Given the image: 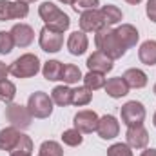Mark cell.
<instances>
[{
    "mask_svg": "<svg viewBox=\"0 0 156 156\" xmlns=\"http://www.w3.org/2000/svg\"><path fill=\"white\" fill-rule=\"evenodd\" d=\"M100 5V0H76L75 4H73V7H75V11H89V9H96Z\"/></svg>",
    "mask_w": 156,
    "mask_h": 156,
    "instance_id": "32",
    "label": "cell"
},
{
    "mask_svg": "<svg viewBox=\"0 0 156 156\" xmlns=\"http://www.w3.org/2000/svg\"><path fill=\"white\" fill-rule=\"evenodd\" d=\"M127 145L133 149H145L149 144V133L144 125H134V127H127V134H125Z\"/></svg>",
    "mask_w": 156,
    "mask_h": 156,
    "instance_id": "10",
    "label": "cell"
},
{
    "mask_svg": "<svg viewBox=\"0 0 156 156\" xmlns=\"http://www.w3.org/2000/svg\"><path fill=\"white\" fill-rule=\"evenodd\" d=\"M13 47H15V40L11 37V33L0 31V55H9Z\"/></svg>",
    "mask_w": 156,
    "mask_h": 156,
    "instance_id": "30",
    "label": "cell"
},
{
    "mask_svg": "<svg viewBox=\"0 0 156 156\" xmlns=\"http://www.w3.org/2000/svg\"><path fill=\"white\" fill-rule=\"evenodd\" d=\"M120 115H122V122H123L127 127L142 125L144 120H145V107H144V104H140V102H136V100H131V102H127L125 105H122Z\"/></svg>",
    "mask_w": 156,
    "mask_h": 156,
    "instance_id": "6",
    "label": "cell"
},
{
    "mask_svg": "<svg viewBox=\"0 0 156 156\" xmlns=\"http://www.w3.org/2000/svg\"><path fill=\"white\" fill-rule=\"evenodd\" d=\"M85 87L91 89V91H96V89H102L105 85V76L102 73H96V71H89L85 76L82 78Z\"/></svg>",
    "mask_w": 156,
    "mask_h": 156,
    "instance_id": "25",
    "label": "cell"
},
{
    "mask_svg": "<svg viewBox=\"0 0 156 156\" xmlns=\"http://www.w3.org/2000/svg\"><path fill=\"white\" fill-rule=\"evenodd\" d=\"M87 67H89V71H96V73L105 75V73L113 71L115 64H113V60H111L109 56H105L104 53L94 51V53L87 58Z\"/></svg>",
    "mask_w": 156,
    "mask_h": 156,
    "instance_id": "14",
    "label": "cell"
},
{
    "mask_svg": "<svg viewBox=\"0 0 156 156\" xmlns=\"http://www.w3.org/2000/svg\"><path fill=\"white\" fill-rule=\"evenodd\" d=\"M107 156H133V151L127 144H113L107 149Z\"/></svg>",
    "mask_w": 156,
    "mask_h": 156,
    "instance_id": "31",
    "label": "cell"
},
{
    "mask_svg": "<svg viewBox=\"0 0 156 156\" xmlns=\"http://www.w3.org/2000/svg\"><path fill=\"white\" fill-rule=\"evenodd\" d=\"M5 120L16 127V129H27L31 125L33 115L29 113L27 105H20V104H9L5 107Z\"/></svg>",
    "mask_w": 156,
    "mask_h": 156,
    "instance_id": "5",
    "label": "cell"
},
{
    "mask_svg": "<svg viewBox=\"0 0 156 156\" xmlns=\"http://www.w3.org/2000/svg\"><path fill=\"white\" fill-rule=\"evenodd\" d=\"M27 109L33 118H49L53 113V98L44 91H37L27 100Z\"/></svg>",
    "mask_w": 156,
    "mask_h": 156,
    "instance_id": "4",
    "label": "cell"
},
{
    "mask_svg": "<svg viewBox=\"0 0 156 156\" xmlns=\"http://www.w3.org/2000/svg\"><path fill=\"white\" fill-rule=\"evenodd\" d=\"M115 33L118 35L120 42L125 45V49L134 47V45H136V42H138V38H140L138 29H136L134 26H131V24H122L118 29H115Z\"/></svg>",
    "mask_w": 156,
    "mask_h": 156,
    "instance_id": "17",
    "label": "cell"
},
{
    "mask_svg": "<svg viewBox=\"0 0 156 156\" xmlns=\"http://www.w3.org/2000/svg\"><path fill=\"white\" fill-rule=\"evenodd\" d=\"M38 15H40V18L45 22V26H47L49 29H53V31L64 33V31H67L69 26H71L69 16H67L64 11H60L53 2H44V4H40Z\"/></svg>",
    "mask_w": 156,
    "mask_h": 156,
    "instance_id": "2",
    "label": "cell"
},
{
    "mask_svg": "<svg viewBox=\"0 0 156 156\" xmlns=\"http://www.w3.org/2000/svg\"><path fill=\"white\" fill-rule=\"evenodd\" d=\"M104 18L100 9H89L80 15V29L83 33H96L104 27Z\"/></svg>",
    "mask_w": 156,
    "mask_h": 156,
    "instance_id": "9",
    "label": "cell"
},
{
    "mask_svg": "<svg viewBox=\"0 0 156 156\" xmlns=\"http://www.w3.org/2000/svg\"><path fill=\"white\" fill-rule=\"evenodd\" d=\"M91 98H93V91H91V89H87L85 85H83V87H76V89H73L71 104L82 107V105H87V104L91 102Z\"/></svg>",
    "mask_w": 156,
    "mask_h": 156,
    "instance_id": "24",
    "label": "cell"
},
{
    "mask_svg": "<svg viewBox=\"0 0 156 156\" xmlns=\"http://www.w3.org/2000/svg\"><path fill=\"white\" fill-rule=\"evenodd\" d=\"M20 136H22L20 129H16L13 125L2 129L0 131V149L2 151H15V147L20 142Z\"/></svg>",
    "mask_w": 156,
    "mask_h": 156,
    "instance_id": "15",
    "label": "cell"
},
{
    "mask_svg": "<svg viewBox=\"0 0 156 156\" xmlns=\"http://www.w3.org/2000/svg\"><path fill=\"white\" fill-rule=\"evenodd\" d=\"M38 44L42 47V51H45V53H58L64 45V33L53 31L47 26H44L42 31H40Z\"/></svg>",
    "mask_w": 156,
    "mask_h": 156,
    "instance_id": "7",
    "label": "cell"
},
{
    "mask_svg": "<svg viewBox=\"0 0 156 156\" xmlns=\"http://www.w3.org/2000/svg\"><path fill=\"white\" fill-rule=\"evenodd\" d=\"M40 71V60L37 55L26 53L22 56H18L11 66H9V73L16 78H31Z\"/></svg>",
    "mask_w": 156,
    "mask_h": 156,
    "instance_id": "3",
    "label": "cell"
},
{
    "mask_svg": "<svg viewBox=\"0 0 156 156\" xmlns=\"http://www.w3.org/2000/svg\"><path fill=\"white\" fill-rule=\"evenodd\" d=\"M98 115L94 111H80L76 116H75V129H78L82 134H89V133H94L96 127H98Z\"/></svg>",
    "mask_w": 156,
    "mask_h": 156,
    "instance_id": "11",
    "label": "cell"
},
{
    "mask_svg": "<svg viewBox=\"0 0 156 156\" xmlns=\"http://www.w3.org/2000/svg\"><path fill=\"white\" fill-rule=\"evenodd\" d=\"M140 156H156V149H145Z\"/></svg>",
    "mask_w": 156,
    "mask_h": 156,
    "instance_id": "36",
    "label": "cell"
},
{
    "mask_svg": "<svg viewBox=\"0 0 156 156\" xmlns=\"http://www.w3.org/2000/svg\"><path fill=\"white\" fill-rule=\"evenodd\" d=\"M16 96V87L9 80H0V100L4 104H11L13 98Z\"/></svg>",
    "mask_w": 156,
    "mask_h": 156,
    "instance_id": "26",
    "label": "cell"
},
{
    "mask_svg": "<svg viewBox=\"0 0 156 156\" xmlns=\"http://www.w3.org/2000/svg\"><path fill=\"white\" fill-rule=\"evenodd\" d=\"M62 142L69 147H78L83 142V136L78 129H67V131L62 133Z\"/></svg>",
    "mask_w": 156,
    "mask_h": 156,
    "instance_id": "29",
    "label": "cell"
},
{
    "mask_svg": "<svg viewBox=\"0 0 156 156\" xmlns=\"http://www.w3.org/2000/svg\"><path fill=\"white\" fill-rule=\"evenodd\" d=\"M154 94H156V83H154Z\"/></svg>",
    "mask_w": 156,
    "mask_h": 156,
    "instance_id": "41",
    "label": "cell"
},
{
    "mask_svg": "<svg viewBox=\"0 0 156 156\" xmlns=\"http://www.w3.org/2000/svg\"><path fill=\"white\" fill-rule=\"evenodd\" d=\"M9 33L15 40V45H18V47H29L35 40V31L27 24H15Z\"/></svg>",
    "mask_w": 156,
    "mask_h": 156,
    "instance_id": "13",
    "label": "cell"
},
{
    "mask_svg": "<svg viewBox=\"0 0 156 156\" xmlns=\"http://www.w3.org/2000/svg\"><path fill=\"white\" fill-rule=\"evenodd\" d=\"M11 156H31L29 151H24V149H15V151H11Z\"/></svg>",
    "mask_w": 156,
    "mask_h": 156,
    "instance_id": "35",
    "label": "cell"
},
{
    "mask_svg": "<svg viewBox=\"0 0 156 156\" xmlns=\"http://www.w3.org/2000/svg\"><path fill=\"white\" fill-rule=\"evenodd\" d=\"M60 2H62V4H69V5H73L76 0H60Z\"/></svg>",
    "mask_w": 156,
    "mask_h": 156,
    "instance_id": "37",
    "label": "cell"
},
{
    "mask_svg": "<svg viewBox=\"0 0 156 156\" xmlns=\"http://www.w3.org/2000/svg\"><path fill=\"white\" fill-rule=\"evenodd\" d=\"M94 44L98 47L100 53H104L105 56H109L111 60H116V58H122L125 55V45L120 42L118 35L115 33V29L104 26L100 31H96V37H94Z\"/></svg>",
    "mask_w": 156,
    "mask_h": 156,
    "instance_id": "1",
    "label": "cell"
},
{
    "mask_svg": "<svg viewBox=\"0 0 156 156\" xmlns=\"http://www.w3.org/2000/svg\"><path fill=\"white\" fill-rule=\"evenodd\" d=\"M62 69H64L62 62H58V60H47L44 64V67H42V75L49 82H56V80L62 78Z\"/></svg>",
    "mask_w": 156,
    "mask_h": 156,
    "instance_id": "21",
    "label": "cell"
},
{
    "mask_svg": "<svg viewBox=\"0 0 156 156\" xmlns=\"http://www.w3.org/2000/svg\"><path fill=\"white\" fill-rule=\"evenodd\" d=\"M40 156H64V149L58 142L47 140L40 145Z\"/></svg>",
    "mask_w": 156,
    "mask_h": 156,
    "instance_id": "28",
    "label": "cell"
},
{
    "mask_svg": "<svg viewBox=\"0 0 156 156\" xmlns=\"http://www.w3.org/2000/svg\"><path fill=\"white\" fill-rule=\"evenodd\" d=\"M16 2H22V4H31V2H37V0H16Z\"/></svg>",
    "mask_w": 156,
    "mask_h": 156,
    "instance_id": "38",
    "label": "cell"
},
{
    "mask_svg": "<svg viewBox=\"0 0 156 156\" xmlns=\"http://www.w3.org/2000/svg\"><path fill=\"white\" fill-rule=\"evenodd\" d=\"M96 133L102 140H113L116 138L118 133H120V123L113 115H105L98 120V127H96Z\"/></svg>",
    "mask_w": 156,
    "mask_h": 156,
    "instance_id": "12",
    "label": "cell"
},
{
    "mask_svg": "<svg viewBox=\"0 0 156 156\" xmlns=\"http://www.w3.org/2000/svg\"><path fill=\"white\" fill-rule=\"evenodd\" d=\"M122 78L125 80V83L129 85V89H131V87H133V89H142V87L147 85V75H145L142 69H136V67L127 69Z\"/></svg>",
    "mask_w": 156,
    "mask_h": 156,
    "instance_id": "18",
    "label": "cell"
},
{
    "mask_svg": "<svg viewBox=\"0 0 156 156\" xmlns=\"http://www.w3.org/2000/svg\"><path fill=\"white\" fill-rule=\"evenodd\" d=\"M71 94H73V89H69L67 85H56L51 93V98H53V104L60 107H67L71 104Z\"/></svg>",
    "mask_w": 156,
    "mask_h": 156,
    "instance_id": "22",
    "label": "cell"
},
{
    "mask_svg": "<svg viewBox=\"0 0 156 156\" xmlns=\"http://www.w3.org/2000/svg\"><path fill=\"white\" fill-rule=\"evenodd\" d=\"M153 123H154V127H156V113H154V116H153Z\"/></svg>",
    "mask_w": 156,
    "mask_h": 156,
    "instance_id": "40",
    "label": "cell"
},
{
    "mask_svg": "<svg viewBox=\"0 0 156 156\" xmlns=\"http://www.w3.org/2000/svg\"><path fill=\"white\" fill-rule=\"evenodd\" d=\"M105 93L111 96V98H122L129 93V85L125 83V80L122 76H116V78H111L105 82Z\"/></svg>",
    "mask_w": 156,
    "mask_h": 156,
    "instance_id": "19",
    "label": "cell"
},
{
    "mask_svg": "<svg viewBox=\"0 0 156 156\" xmlns=\"http://www.w3.org/2000/svg\"><path fill=\"white\" fill-rule=\"evenodd\" d=\"M100 13H102V18H104V24L107 26V27H111V26H115L118 24L120 20H122V9L116 7V5H113V4H107V5H104L102 9H100Z\"/></svg>",
    "mask_w": 156,
    "mask_h": 156,
    "instance_id": "23",
    "label": "cell"
},
{
    "mask_svg": "<svg viewBox=\"0 0 156 156\" xmlns=\"http://www.w3.org/2000/svg\"><path fill=\"white\" fill-rule=\"evenodd\" d=\"M138 58L145 66L156 64V40H145L138 49Z\"/></svg>",
    "mask_w": 156,
    "mask_h": 156,
    "instance_id": "20",
    "label": "cell"
},
{
    "mask_svg": "<svg viewBox=\"0 0 156 156\" xmlns=\"http://www.w3.org/2000/svg\"><path fill=\"white\" fill-rule=\"evenodd\" d=\"M82 73H80V69H78L76 66H73V64H67V66H64V69H62V82L64 83H76L78 80H82Z\"/></svg>",
    "mask_w": 156,
    "mask_h": 156,
    "instance_id": "27",
    "label": "cell"
},
{
    "mask_svg": "<svg viewBox=\"0 0 156 156\" xmlns=\"http://www.w3.org/2000/svg\"><path fill=\"white\" fill-rule=\"evenodd\" d=\"M145 13H147L149 20L156 24V0H147V5H145Z\"/></svg>",
    "mask_w": 156,
    "mask_h": 156,
    "instance_id": "33",
    "label": "cell"
},
{
    "mask_svg": "<svg viewBox=\"0 0 156 156\" xmlns=\"http://www.w3.org/2000/svg\"><path fill=\"white\" fill-rule=\"evenodd\" d=\"M127 2H129V4H140L142 0H127Z\"/></svg>",
    "mask_w": 156,
    "mask_h": 156,
    "instance_id": "39",
    "label": "cell"
},
{
    "mask_svg": "<svg viewBox=\"0 0 156 156\" xmlns=\"http://www.w3.org/2000/svg\"><path fill=\"white\" fill-rule=\"evenodd\" d=\"M29 15V5L22 2H9L0 0V22L13 20V18H26Z\"/></svg>",
    "mask_w": 156,
    "mask_h": 156,
    "instance_id": "8",
    "label": "cell"
},
{
    "mask_svg": "<svg viewBox=\"0 0 156 156\" xmlns=\"http://www.w3.org/2000/svg\"><path fill=\"white\" fill-rule=\"evenodd\" d=\"M9 73V66H5L4 62H0V80H5Z\"/></svg>",
    "mask_w": 156,
    "mask_h": 156,
    "instance_id": "34",
    "label": "cell"
},
{
    "mask_svg": "<svg viewBox=\"0 0 156 156\" xmlns=\"http://www.w3.org/2000/svg\"><path fill=\"white\" fill-rule=\"evenodd\" d=\"M89 47V40H87V35L83 31H75L69 35V40H67V49L71 55L75 56H80L87 51Z\"/></svg>",
    "mask_w": 156,
    "mask_h": 156,
    "instance_id": "16",
    "label": "cell"
}]
</instances>
